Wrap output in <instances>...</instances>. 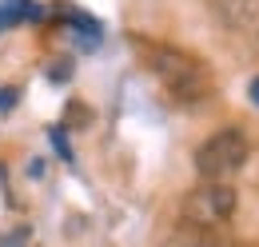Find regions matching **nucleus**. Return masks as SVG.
Here are the masks:
<instances>
[{"label":"nucleus","mask_w":259,"mask_h":247,"mask_svg":"<svg viewBox=\"0 0 259 247\" xmlns=\"http://www.w3.org/2000/svg\"><path fill=\"white\" fill-rule=\"evenodd\" d=\"M211 4H215V12L235 32H255L259 28V0H211Z\"/></svg>","instance_id":"20e7f679"},{"label":"nucleus","mask_w":259,"mask_h":247,"mask_svg":"<svg viewBox=\"0 0 259 247\" xmlns=\"http://www.w3.org/2000/svg\"><path fill=\"white\" fill-rule=\"evenodd\" d=\"M251 155V140L239 128H220L195 148V172L199 180H231Z\"/></svg>","instance_id":"f03ea898"},{"label":"nucleus","mask_w":259,"mask_h":247,"mask_svg":"<svg viewBox=\"0 0 259 247\" xmlns=\"http://www.w3.org/2000/svg\"><path fill=\"white\" fill-rule=\"evenodd\" d=\"M251 100H255V104H259V76H255V80H251Z\"/></svg>","instance_id":"39448f33"},{"label":"nucleus","mask_w":259,"mask_h":247,"mask_svg":"<svg viewBox=\"0 0 259 247\" xmlns=\"http://www.w3.org/2000/svg\"><path fill=\"white\" fill-rule=\"evenodd\" d=\"M235 208H239V195L227 180H203L184 199V223L192 231H215L235 216Z\"/></svg>","instance_id":"7ed1b4c3"},{"label":"nucleus","mask_w":259,"mask_h":247,"mask_svg":"<svg viewBox=\"0 0 259 247\" xmlns=\"http://www.w3.org/2000/svg\"><path fill=\"white\" fill-rule=\"evenodd\" d=\"M140 52H144V64L148 72L160 80L171 100L180 104H199L211 96V72L195 60L192 52L184 48H171V44H152V40H136Z\"/></svg>","instance_id":"f257e3e1"}]
</instances>
